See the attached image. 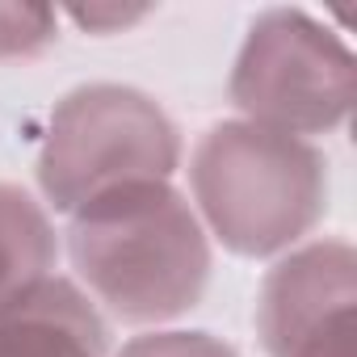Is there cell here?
Listing matches in <instances>:
<instances>
[{
	"instance_id": "6da1fadb",
	"label": "cell",
	"mask_w": 357,
	"mask_h": 357,
	"mask_svg": "<svg viewBox=\"0 0 357 357\" xmlns=\"http://www.w3.org/2000/svg\"><path fill=\"white\" fill-rule=\"evenodd\" d=\"M68 257L89 303L135 328L194 311L215 265L198 211L168 181L122 185L72 211Z\"/></svg>"
},
{
	"instance_id": "7a4b0ae2",
	"label": "cell",
	"mask_w": 357,
	"mask_h": 357,
	"mask_svg": "<svg viewBox=\"0 0 357 357\" xmlns=\"http://www.w3.org/2000/svg\"><path fill=\"white\" fill-rule=\"evenodd\" d=\"M194 211L236 257H286L328 215V155L244 118L215 122L190 155Z\"/></svg>"
},
{
	"instance_id": "3957f363",
	"label": "cell",
	"mask_w": 357,
	"mask_h": 357,
	"mask_svg": "<svg viewBox=\"0 0 357 357\" xmlns=\"http://www.w3.org/2000/svg\"><path fill=\"white\" fill-rule=\"evenodd\" d=\"M181 168V130L168 109L135 84H80L51 109L38 147V190L72 215L84 202L139 185L168 181Z\"/></svg>"
},
{
	"instance_id": "277c9868",
	"label": "cell",
	"mask_w": 357,
	"mask_h": 357,
	"mask_svg": "<svg viewBox=\"0 0 357 357\" xmlns=\"http://www.w3.org/2000/svg\"><path fill=\"white\" fill-rule=\"evenodd\" d=\"M353 51L303 9H265L236 55L227 97L244 122L282 135H328L349 122Z\"/></svg>"
},
{
	"instance_id": "5b68a950",
	"label": "cell",
	"mask_w": 357,
	"mask_h": 357,
	"mask_svg": "<svg viewBox=\"0 0 357 357\" xmlns=\"http://www.w3.org/2000/svg\"><path fill=\"white\" fill-rule=\"evenodd\" d=\"M357 252L349 240L290 248L261 282L257 336L269 357H353Z\"/></svg>"
},
{
	"instance_id": "8992f818",
	"label": "cell",
	"mask_w": 357,
	"mask_h": 357,
	"mask_svg": "<svg viewBox=\"0 0 357 357\" xmlns=\"http://www.w3.org/2000/svg\"><path fill=\"white\" fill-rule=\"evenodd\" d=\"M0 357H109V328L89 294L55 273L38 294L0 311Z\"/></svg>"
},
{
	"instance_id": "52a82bcc",
	"label": "cell",
	"mask_w": 357,
	"mask_h": 357,
	"mask_svg": "<svg viewBox=\"0 0 357 357\" xmlns=\"http://www.w3.org/2000/svg\"><path fill=\"white\" fill-rule=\"evenodd\" d=\"M59 265V236L47 206L22 185L0 181V311L38 294Z\"/></svg>"
},
{
	"instance_id": "ba28073f",
	"label": "cell",
	"mask_w": 357,
	"mask_h": 357,
	"mask_svg": "<svg viewBox=\"0 0 357 357\" xmlns=\"http://www.w3.org/2000/svg\"><path fill=\"white\" fill-rule=\"evenodd\" d=\"M59 38V13L47 5H0V63L38 59Z\"/></svg>"
},
{
	"instance_id": "9c48e42d",
	"label": "cell",
	"mask_w": 357,
	"mask_h": 357,
	"mask_svg": "<svg viewBox=\"0 0 357 357\" xmlns=\"http://www.w3.org/2000/svg\"><path fill=\"white\" fill-rule=\"evenodd\" d=\"M118 357H240V353L223 336H211V332L164 328V332H143L126 340Z\"/></svg>"
},
{
	"instance_id": "30bf717a",
	"label": "cell",
	"mask_w": 357,
	"mask_h": 357,
	"mask_svg": "<svg viewBox=\"0 0 357 357\" xmlns=\"http://www.w3.org/2000/svg\"><path fill=\"white\" fill-rule=\"evenodd\" d=\"M151 9H122V5H89V9H68V17L89 30V34H118L135 22H143Z\"/></svg>"
}]
</instances>
